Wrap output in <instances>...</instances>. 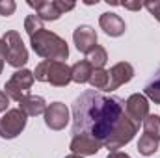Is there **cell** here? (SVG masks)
Returning a JSON list of instances; mask_svg holds the SVG:
<instances>
[{"instance_id":"cell-6","label":"cell","mask_w":160,"mask_h":158,"mask_svg":"<svg viewBox=\"0 0 160 158\" xmlns=\"http://www.w3.org/2000/svg\"><path fill=\"white\" fill-rule=\"evenodd\" d=\"M34 73L28 71V69H19L17 73L11 75V78L6 82L4 89H6V95L17 102H21L24 97L30 95V87L34 84Z\"/></svg>"},{"instance_id":"cell-25","label":"cell","mask_w":160,"mask_h":158,"mask_svg":"<svg viewBox=\"0 0 160 158\" xmlns=\"http://www.w3.org/2000/svg\"><path fill=\"white\" fill-rule=\"evenodd\" d=\"M4 62H6V47H4V41L0 39V75L4 71Z\"/></svg>"},{"instance_id":"cell-7","label":"cell","mask_w":160,"mask_h":158,"mask_svg":"<svg viewBox=\"0 0 160 158\" xmlns=\"http://www.w3.org/2000/svg\"><path fill=\"white\" fill-rule=\"evenodd\" d=\"M28 6L36 9V15L41 21H58L63 13L75 9V2L63 0H28Z\"/></svg>"},{"instance_id":"cell-15","label":"cell","mask_w":160,"mask_h":158,"mask_svg":"<svg viewBox=\"0 0 160 158\" xmlns=\"http://www.w3.org/2000/svg\"><path fill=\"white\" fill-rule=\"evenodd\" d=\"M19 108H21L28 117H36V116L45 114L47 102H45V99L39 97V95H28V97H24V99L19 102Z\"/></svg>"},{"instance_id":"cell-17","label":"cell","mask_w":160,"mask_h":158,"mask_svg":"<svg viewBox=\"0 0 160 158\" xmlns=\"http://www.w3.org/2000/svg\"><path fill=\"white\" fill-rule=\"evenodd\" d=\"M86 56H88L86 60L91 63L93 69H104V65H106V62H108V52H106V48H102L101 45H97V47H95L93 50H89Z\"/></svg>"},{"instance_id":"cell-2","label":"cell","mask_w":160,"mask_h":158,"mask_svg":"<svg viewBox=\"0 0 160 158\" xmlns=\"http://www.w3.org/2000/svg\"><path fill=\"white\" fill-rule=\"evenodd\" d=\"M24 30L30 37V45L34 52L50 62H65L69 58V47L65 39L58 34L47 30L38 15H28L24 21Z\"/></svg>"},{"instance_id":"cell-8","label":"cell","mask_w":160,"mask_h":158,"mask_svg":"<svg viewBox=\"0 0 160 158\" xmlns=\"http://www.w3.org/2000/svg\"><path fill=\"white\" fill-rule=\"evenodd\" d=\"M26 117L28 116L21 108L8 110L4 114V117L0 119V138H4V140L17 138L24 130V126H26Z\"/></svg>"},{"instance_id":"cell-22","label":"cell","mask_w":160,"mask_h":158,"mask_svg":"<svg viewBox=\"0 0 160 158\" xmlns=\"http://www.w3.org/2000/svg\"><path fill=\"white\" fill-rule=\"evenodd\" d=\"M15 9H17V4L13 0H0V15L9 17L15 13Z\"/></svg>"},{"instance_id":"cell-18","label":"cell","mask_w":160,"mask_h":158,"mask_svg":"<svg viewBox=\"0 0 160 158\" xmlns=\"http://www.w3.org/2000/svg\"><path fill=\"white\" fill-rule=\"evenodd\" d=\"M108 82H110V77H108L106 69H93V75L89 78V84H91V87L95 91H106Z\"/></svg>"},{"instance_id":"cell-19","label":"cell","mask_w":160,"mask_h":158,"mask_svg":"<svg viewBox=\"0 0 160 158\" xmlns=\"http://www.w3.org/2000/svg\"><path fill=\"white\" fill-rule=\"evenodd\" d=\"M145 97L151 99L155 104H160V69L157 75L145 84Z\"/></svg>"},{"instance_id":"cell-20","label":"cell","mask_w":160,"mask_h":158,"mask_svg":"<svg viewBox=\"0 0 160 158\" xmlns=\"http://www.w3.org/2000/svg\"><path fill=\"white\" fill-rule=\"evenodd\" d=\"M138 151L143 155V156H151L158 151V140H155L153 136H147L143 134L138 141Z\"/></svg>"},{"instance_id":"cell-12","label":"cell","mask_w":160,"mask_h":158,"mask_svg":"<svg viewBox=\"0 0 160 158\" xmlns=\"http://www.w3.org/2000/svg\"><path fill=\"white\" fill-rule=\"evenodd\" d=\"M108 77H110V82H108L106 91H114V89L121 87L123 84H127V82L132 80V77H134V67L128 62H119V63H116L108 71Z\"/></svg>"},{"instance_id":"cell-16","label":"cell","mask_w":160,"mask_h":158,"mask_svg":"<svg viewBox=\"0 0 160 158\" xmlns=\"http://www.w3.org/2000/svg\"><path fill=\"white\" fill-rule=\"evenodd\" d=\"M91 75H93V67H91V63H89L88 60H80V62H77V63L71 67V80L77 82V84H86V82H89Z\"/></svg>"},{"instance_id":"cell-14","label":"cell","mask_w":160,"mask_h":158,"mask_svg":"<svg viewBox=\"0 0 160 158\" xmlns=\"http://www.w3.org/2000/svg\"><path fill=\"white\" fill-rule=\"evenodd\" d=\"M99 26L104 30V34L106 36H110V37H119L125 34V30H127V24H125V21L121 19L118 13H102L101 17H99Z\"/></svg>"},{"instance_id":"cell-21","label":"cell","mask_w":160,"mask_h":158,"mask_svg":"<svg viewBox=\"0 0 160 158\" xmlns=\"http://www.w3.org/2000/svg\"><path fill=\"white\" fill-rule=\"evenodd\" d=\"M143 134L153 136L155 140L160 141V117L155 114H149L143 121Z\"/></svg>"},{"instance_id":"cell-4","label":"cell","mask_w":160,"mask_h":158,"mask_svg":"<svg viewBox=\"0 0 160 158\" xmlns=\"http://www.w3.org/2000/svg\"><path fill=\"white\" fill-rule=\"evenodd\" d=\"M2 41H4V47H6V62L15 69H21L22 65H26L28 50H26L24 43L21 39L19 32H15V30L6 32Z\"/></svg>"},{"instance_id":"cell-1","label":"cell","mask_w":160,"mask_h":158,"mask_svg":"<svg viewBox=\"0 0 160 158\" xmlns=\"http://www.w3.org/2000/svg\"><path fill=\"white\" fill-rule=\"evenodd\" d=\"M125 114V101L116 95H102L88 89L73 102V136L91 134L104 147L116 125Z\"/></svg>"},{"instance_id":"cell-5","label":"cell","mask_w":160,"mask_h":158,"mask_svg":"<svg viewBox=\"0 0 160 158\" xmlns=\"http://www.w3.org/2000/svg\"><path fill=\"white\" fill-rule=\"evenodd\" d=\"M138 128H140V126H138L132 119L128 117L127 114H123V117H121L119 123L116 125L114 132H112V134H110V138L106 140L104 147H106L110 153H114V151L121 149L123 145H127L128 141H132V138L136 136Z\"/></svg>"},{"instance_id":"cell-10","label":"cell","mask_w":160,"mask_h":158,"mask_svg":"<svg viewBox=\"0 0 160 158\" xmlns=\"http://www.w3.org/2000/svg\"><path fill=\"white\" fill-rule=\"evenodd\" d=\"M125 114L140 126V123H143L145 117L149 116V101H147V97L142 95V93L130 95L125 101Z\"/></svg>"},{"instance_id":"cell-23","label":"cell","mask_w":160,"mask_h":158,"mask_svg":"<svg viewBox=\"0 0 160 158\" xmlns=\"http://www.w3.org/2000/svg\"><path fill=\"white\" fill-rule=\"evenodd\" d=\"M143 7L157 19L160 22V0H149V2H143Z\"/></svg>"},{"instance_id":"cell-11","label":"cell","mask_w":160,"mask_h":158,"mask_svg":"<svg viewBox=\"0 0 160 158\" xmlns=\"http://www.w3.org/2000/svg\"><path fill=\"white\" fill-rule=\"evenodd\" d=\"M69 149L73 151V155H78V156H91V155H97L101 149H102V143L99 140H95L91 134H75L73 140H71V145Z\"/></svg>"},{"instance_id":"cell-13","label":"cell","mask_w":160,"mask_h":158,"mask_svg":"<svg viewBox=\"0 0 160 158\" xmlns=\"http://www.w3.org/2000/svg\"><path fill=\"white\" fill-rule=\"evenodd\" d=\"M73 41H75V47L77 50L82 54H88L89 50H93L97 47V34L91 26L88 24H80L78 28L73 32Z\"/></svg>"},{"instance_id":"cell-26","label":"cell","mask_w":160,"mask_h":158,"mask_svg":"<svg viewBox=\"0 0 160 158\" xmlns=\"http://www.w3.org/2000/svg\"><path fill=\"white\" fill-rule=\"evenodd\" d=\"M121 6L127 9H132V11H138L140 7H143V4H140V2H123Z\"/></svg>"},{"instance_id":"cell-28","label":"cell","mask_w":160,"mask_h":158,"mask_svg":"<svg viewBox=\"0 0 160 158\" xmlns=\"http://www.w3.org/2000/svg\"><path fill=\"white\" fill-rule=\"evenodd\" d=\"M65 158H84V156H78V155H69V156H65Z\"/></svg>"},{"instance_id":"cell-3","label":"cell","mask_w":160,"mask_h":158,"mask_svg":"<svg viewBox=\"0 0 160 158\" xmlns=\"http://www.w3.org/2000/svg\"><path fill=\"white\" fill-rule=\"evenodd\" d=\"M34 78L39 82L52 84L56 87H65L71 80V67L65 62H50L43 60L34 71Z\"/></svg>"},{"instance_id":"cell-9","label":"cell","mask_w":160,"mask_h":158,"mask_svg":"<svg viewBox=\"0 0 160 158\" xmlns=\"http://www.w3.org/2000/svg\"><path fill=\"white\" fill-rule=\"evenodd\" d=\"M45 125L50 130H63L69 125V108L63 102H50L45 110Z\"/></svg>"},{"instance_id":"cell-27","label":"cell","mask_w":160,"mask_h":158,"mask_svg":"<svg viewBox=\"0 0 160 158\" xmlns=\"http://www.w3.org/2000/svg\"><path fill=\"white\" fill-rule=\"evenodd\" d=\"M106 158H130L127 153H121V151H114V153H110Z\"/></svg>"},{"instance_id":"cell-24","label":"cell","mask_w":160,"mask_h":158,"mask_svg":"<svg viewBox=\"0 0 160 158\" xmlns=\"http://www.w3.org/2000/svg\"><path fill=\"white\" fill-rule=\"evenodd\" d=\"M8 106H9V97L6 95V91H0V114L8 112Z\"/></svg>"}]
</instances>
